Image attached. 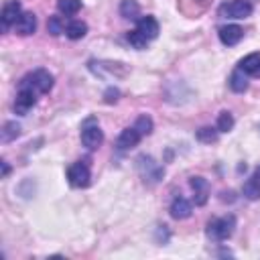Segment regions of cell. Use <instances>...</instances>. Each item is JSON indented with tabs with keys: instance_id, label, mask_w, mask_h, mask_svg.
I'll list each match as a JSON object with an SVG mask.
<instances>
[{
	"instance_id": "obj_8",
	"label": "cell",
	"mask_w": 260,
	"mask_h": 260,
	"mask_svg": "<svg viewBox=\"0 0 260 260\" xmlns=\"http://www.w3.org/2000/svg\"><path fill=\"white\" fill-rule=\"evenodd\" d=\"M217 35H219V41L225 47H234V45H238L244 39V28L238 26V24H223L217 30Z\"/></svg>"
},
{
	"instance_id": "obj_24",
	"label": "cell",
	"mask_w": 260,
	"mask_h": 260,
	"mask_svg": "<svg viewBox=\"0 0 260 260\" xmlns=\"http://www.w3.org/2000/svg\"><path fill=\"white\" fill-rule=\"evenodd\" d=\"M65 22H63V18L61 16H49V22H47V30L53 35V37H59L61 32H65Z\"/></svg>"
},
{
	"instance_id": "obj_7",
	"label": "cell",
	"mask_w": 260,
	"mask_h": 260,
	"mask_svg": "<svg viewBox=\"0 0 260 260\" xmlns=\"http://www.w3.org/2000/svg\"><path fill=\"white\" fill-rule=\"evenodd\" d=\"M20 14H22V6H20V2H18V0H8V2L2 6V14H0L2 28L8 30L12 24H16L18 18H20Z\"/></svg>"
},
{
	"instance_id": "obj_12",
	"label": "cell",
	"mask_w": 260,
	"mask_h": 260,
	"mask_svg": "<svg viewBox=\"0 0 260 260\" xmlns=\"http://www.w3.org/2000/svg\"><path fill=\"white\" fill-rule=\"evenodd\" d=\"M169 211H171V215H173L175 219H187L193 209H191V203H189L183 195H177V197L171 201Z\"/></svg>"
},
{
	"instance_id": "obj_14",
	"label": "cell",
	"mask_w": 260,
	"mask_h": 260,
	"mask_svg": "<svg viewBox=\"0 0 260 260\" xmlns=\"http://www.w3.org/2000/svg\"><path fill=\"white\" fill-rule=\"evenodd\" d=\"M14 28H16V32L22 35V37L32 35V32L37 30V16H35L32 12H22L20 18H18V22L14 24Z\"/></svg>"
},
{
	"instance_id": "obj_11",
	"label": "cell",
	"mask_w": 260,
	"mask_h": 260,
	"mask_svg": "<svg viewBox=\"0 0 260 260\" xmlns=\"http://www.w3.org/2000/svg\"><path fill=\"white\" fill-rule=\"evenodd\" d=\"M140 132L134 128V126H128V128H124L122 132H120V136H118V140H116V146H118V150H128V148H132V146H136L138 142H140Z\"/></svg>"
},
{
	"instance_id": "obj_26",
	"label": "cell",
	"mask_w": 260,
	"mask_h": 260,
	"mask_svg": "<svg viewBox=\"0 0 260 260\" xmlns=\"http://www.w3.org/2000/svg\"><path fill=\"white\" fill-rule=\"evenodd\" d=\"M118 98H120V91H118L116 87H108L106 93H104V102H106V104H116Z\"/></svg>"
},
{
	"instance_id": "obj_20",
	"label": "cell",
	"mask_w": 260,
	"mask_h": 260,
	"mask_svg": "<svg viewBox=\"0 0 260 260\" xmlns=\"http://www.w3.org/2000/svg\"><path fill=\"white\" fill-rule=\"evenodd\" d=\"M215 128H217V132H230V130L234 128V116H232L228 110L219 112L217 122H215Z\"/></svg>"
},
{
	"instance_id": "obj_27",
	"label": "cell",
	"mask_w": 260,
	"mask_h": 260,
	"mask_svg": "<svg viewBox=\"0 0 260 260\" xmlns=\"http://www.w3.org/2000/svg\"><path fill=\"white\" fill-rule=\"evenodd\" d=\"M8 173H10V167L6 160H2V177H8Z\"/></svg>"
},
{
	"instance_id": "obj_19",
	"label": "cell",
	"mask_w": 260,
	"mask_h": 260,
	"mask_svg": "<svg viewBox=\"0 0 260 260\" xmlns=\"http://www.w3.org/2000/svg\"><path fill=\"white\" fill-rule=\"evenodd\" d=\"M57 8L65 16H73L81 10V0H57Z\"/></svg>"
},
{
	"instance_id": "obj_17",
	"label": "cell",
	"mask_w": 260,
	"mask_h": 260,
	"mask_svg": "<svg viewBox=\"0 0 260 260\" xmlns=\"http://www.w3.org/2000/svg\"><path fill=\"white\" fill-rule=\"evenodd\" d=\"M85 32H87V24L81 22V20H71V22H67V26H65V35H67V39H71V41L83 39Z\"/></svg>"
},
{
	"instance_id": "obj_18",
	"label": "cell",
	"mask_w": 260,
	"mask_h": 260,
	"mask_svg": "<svg viewBox=\"0 0 260 260\" xmlns=\"http://www.w3.org/2000/svg\"><path fill=\"white\" fill-rule=\"evenodd\" d=\"M120 14L128 20H138L140 16V4L136 0H122L120 2Z\"/></svg>"
},
{
	"instance_id": "obj_25",
	"label": "cell",
	"mask_w": 260,
	"mask_h": 260,
	"mask_svg": "<svg viewBox=\"0 0 260 260\" xmlns=\"http://www.w3.org/2000/svg\"><path fill=\"white\" fill-rule=\"evenodd\" d=\"M16 136H20V126L16 124V122H6L4 124V128H2V142H10V140H14Z\"/></svg>"
},
{
	"instance_id": "obj_13",
	"label": "cell",
	"mask_w": 260,
	"mask_h": 260,
	"mask_svg": "<svg viewBox=\"0 0 260 260\" xmlns=\"http://www.w3.org/2000/svg\"><path fill=\"white\" fill-rule=\"evenodd\" d=\"M238 67L248 75V77H260V53H250L246 55Z\"/></svg>"
},
{
	"instance_id": "obj_16",
	"label": "cell",
	"mask_w": 260,
	"mask_h": 260,
	"mask_svg": "<svg viewBox=\"0 0 260 260\" xmlns=\"http://www.w3.org/2000/svg\"><path fill=\"white\" fill-rule=\"evenodd\" d=\"M228 83H230V89H232V91H236V93H244V91L248 89V75L238 67V69L230 75Z\"/></svg>"
},
{
	"instance_id": "obj_2",
	"label": "cell",
	"mask_w": 260,
	"mask_h": 260,
	"mask_svg": "<svg viewBox=\"0 0 260 260\" xmlns=\"http://www.w3.org/2000/svg\"><path fill=\"white\" fill-rule=\"evenodd\" d=\"M234 230H236V217L232 213L223 217H215L207 223V238L213 242H225L228 238H232Z\"/></svg>"
},
{
	"instance_id": "obj_6",
	"label": "cell",
	"mask_w": 260,
	"mask_h": 260,
	"mask_svg": "<svg viewBox=\"0 0 260 260\" xmlns=\"http://www.w3.org/2000/svg\"><path fill=\"white\" fill-rule=\"evenodd\" d=\"M37 104V93L28 87H18L16 100H14V112L18 116H26L28 110H32V106Z\"/></svg>"
},
{
	"instance_id": "obj_21",
	"label": "cell",
	"mask_w": 260,
	"mask_h": 260,
	"mask_svg": "<svg viewBox=\"0 0 260 260\" xmlns=\"http://www.w3.org/2000/svg\"><path fill=\"white\" fill-rule=\"evenodd\" d=\"M134 128L140 132V136H148V134L152 132V128H154L152 118H150V116H146V114L138 116V118H136V122H134Z\"/></svg>"
},
{
	"instance_id": "obj_10",
	"label": "cell",
	"mask_w": 260,
	"mask_h": 260,
	"mask_svg": "<svg viewBox=\"0 0 260 260\" xmlns=\"http://www.w3.org/2000/svg\"><path fill=\"white\" fill-rule=\"evenodd\" d=\"M191 189H193V201L195 205H205L207 203V197H209V185L203 177H191L189 181Z\"/></svg>"
},
{
	"instance_id": "obj_5",
	"label": "cell",
	"mask_w": 260,
	"mask_h": 260,
	"mask_svg": "<svg viewBox=\"0 0 260 260\" xmlns=\"http://www.w3.org/2000/svg\"><path fill=\"white\" fill-rule=\"evenodd\" d=\"M219 14L225 18H246L252 14V4L248 0H230L219 6Z\"/></svg>"
},
{
	"instance_id": "obj_23",
	"label": "cell",
	"mask_w": 260,
	"mask_h": 260,
	"mask_svg": "<svg viewBox=\"0 0 260 260\" xmlns=\"http://www.w3.org/2000/svg\"><path fill=\"white\" fill-rule=\"evenodd\" d=\"M217 128H211V126H203L197 130V140L199 142H205V144H211L217 140Z\"/></svg>"
},
{
	"instance_id": "obj_9",
	"label": "cell",
	"mask_w": 260,
	"mask_h": 260,
	"mask_svg": "<svg viewBox=\"0 0 260 260\" xmlns=\"http://www.w3.org/2000/svg\"><path fill=\"white\" fill-rule=\"evenodd\" d=\"M136 30L142 35V37H146L148 41H152V39H156L158 37V22H156V18L154 16H150V14H146V16H140L138 20H136Z\"/></svg>"
},
{
	"instance_id": "obj_15",
	"label": "cell",
	"mask_w": 260,
	"mask_h": 260,
	"mask_svg": "<svg viewBox=\"0 0 260 260\" xmlns=\"http://www.w3.org/2000/svg\"><path fill=\"white\" fill-rule=\"evenodd\" d=\"M244 195L250 199V201H254V199H260V167L254 171V175L244 183Z\"/></svg>"
},
{
	"instance_id": "obj_3",
	"label": "cell",
	"mask_w": 260,
	"mask_h": 260,
	"mask_svg": "<svg viewBox=\"0 0 260 260\" xmlns=\"http://www.w3.org/2000/svg\"><path fill=\"white\" fill-rule=\"evenodd\" d=\"M104 142V132L102 128L98 126V122L93 118H87L85 124L81 126V144L87 148V150H95L98 146H102Z\"/></svg>"
},
{
	"instance_id": "obj_1",
	"label": "cell",
	"mask_w": 260,
	"mask_h": 260,
	"mask_svg": "<svg viewBox=\"0 0 260 260\" xmlns=\"http://www.w3.org/2000/svg\"><path fill=\"white\" fill-rule=\"evenodd\" d=\"M53 81L55 79H53V75L47 69H35V71L26 73L20 79L18 87H28V89H32L39 95V93H49L51 87H53Z\"/></svg>"
},
{
	"instance_id": "obj_4",
	"label": "cell",
	"mask_w": 260,
	"mask_h": 260,
	"mask_svg": "<svg viewBox=\"0 0 260 260\" xmlns=\"http://www.w3.org/2000/svg\"><path fill=\"white\" fill-rule=\"evenodd\" d=\"M67 179H69V185H71V187H77V189L87 187L89 181H91V171H89L87 160H77V162H73V165L67 169Z\"/></svg>"
},
{
	"instance_id": "obj_22",
	"label": "cell",
	"mask_w": 260,
	"mask_h": 260,
	"mask_svg": "<svg viewBox=\"0 0 260 260\" xmlns=\"http://www.w3.org/2000/svg\"><path fill=\"white\" fill-rule=\"evenodd\" d=\"M126 39H128V43H130L134 49H138V51L146 49V47H148V43H150V41H148L146 37H142V35H140L136 28H134V30H130V32L126 35Z\"/></svg>"
}]
</instances>
